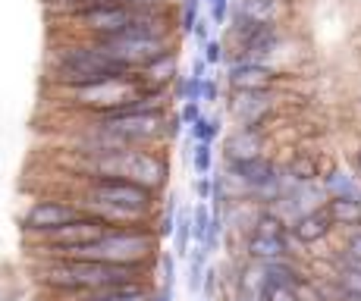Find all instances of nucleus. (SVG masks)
<instances>
[{
    "mask_svg": "<svg viewBox=\"0 0 361 301\" xmlns=\"http://www.w3.org/2000/svg\"><path fill=\"white\" fill-rule=\"evenodd\" d=\"M207 69H211V66H207L204 57H201V54H198L195 63H192V73H189V75H195V79H207Z\"/></svg>",
    "mask_w": 361,
    "mask_h": 301,
    "instance_id": "nucleus-29",
    "label": "nucleus"
},
{
    "mask_svg": "<svg viewBox=\"0 0 361 301\" xmlns=\"http://www.w3.org/2000/svg\"><path fill=\"white\" fill-rule=\"evenodd\" d=\"M324 195L330 198H343V201H361V182L352 176L349 170H330L324 176Z\"/></svg>",
    "mask_w": 361,
    "mask_h": 301,
    "instance_id": "nucleus-15",
    "label": "nucleus"
},
{
    "mask_svg": "<svg viewBox=\"0 0 361 301\" xmlns=\"http://www.w3.org/2000/svg\"><path fill=\"white\" fill-rule=\"evenodd\" d=\"M82 198L154 214V195H151L148 188L135 185V182H126V179H88L85 188H82Z\"/></svg>",
    "mask_w": 361,
    "mask_h": 301,
    "instance_id": "nucleus-5",
    "label": "nucleus"
},
{
    "mask_svg": "<svg viewBox=\"0 0 361 301\" xmlns=\"http://www.w3.org/2000/svg\"><path fill=\"white\" fill-rule=\"evenodd\" d=\"M176 75H179L176 73V51H166L157 60H151L148 66L138 69L135 79L145 91H170L173 82H176Z\"/></svg>",
    "mask_w": 361,
    "mask_h": 301,
    "instance_id": "nucleus-9",
    "label": "nucleus"
},
{
    "mask_svg": "<svg viewBox=\"0 0 361 301\" xmlns=\"http://www.w3.org/2000/svg\"><path fill=\"white\" fill-rule=\"evenodd\" d=\"M82 211L73 204V201H63V198H41V201H35V204L25 211L23 216V226H25V233L29 235H47L51 229H57V226H66L69 220H75Z\"/></svg>",
    "mask_w": 361,
    "mask_h": 301,
    "instance_id": "nucleus-8",
    "label": "nucleus"
},
{
    "mask_svg": "<svg viewBox=\"0 0 361 301\" xmlns=\"http://www.w3.org/2000/svg\"><path fill=\"white\" fill-rule=\"evenodd\" d=\"M343 301H358V298H343Z\"/></svg>",
    "mask_w": 361,
    "mask_h": 301,
    "instance_id": "nucleus-31",
    "label": "nucleus"
},
{
    "mask_svg": "<svg viewBox=\"0 0 361 301\" xmlns=\"http://www.w3.org/2000/svg\"><path fill=\"white\" fill-rule=\"evenodd\" d=\"M264 301H298V295H295V289H289V285H270Z\"/></svg>",
    "mask_w": 361,
    "mask_h": 301,
    "instance_id": "nucleus-27",
    "label": "nucleus"
},
{
    "mask_svg": "<svg viewBox=\"0 0 361 301\" xmlns=\"http://www.w3.org/2000/svg\"><path fill=\"white\" fill-rule=\"evenodd\" d=\"M261 157V132L258 129H235L226 138V164H239V160Z\"/></svg>",
    "mask_w": 361,
    "mask_h": 301,
    "instance_id": "nucleus-13",
    "label": "nucleus"
},
{
    "mask_svg": "<svg viewBox=\"0 0 361 301\" xmlns=\"http://www.w3.org/2000/svg\"><path fill=\"white\" fill-rule=\"evenodd\" d=\"M107 229L110 226L107 223H101L98 216L79 214L75 220H69L66 226H57V229H51L47 235H41L38 245H41V251H47L51 257H57V254H63V251H73V248H82V245L98 242Z\"/></svg>",
    "mask_w": 361,
    "mask_h": 301,
    "instance_id": "nucleus-7",
    "label": "nucleus"
},
{
    "mask_svg": "<svg viewBox=\"0 0 361 301\" xmlns=\"http://www.w3.org/2000/svg\"><path fill=\"white\" fill-rule=\"evenodd\" d=\"M204 113L201 110V104H192V101H185V104H179V110H176V120L183 123V129H192V125L198 123V116Z\"/></svg>",
    "mask_w": 361,
    "mask_h": 301,
    "instance_id": "nucleus-23",
    "label": "nucleus"
},
{
    "mask_svg": "<svg viewBox=\"0 0 361 301\" xmlns=\"http://www.w3.org/2000/svg\"><path fill=\"white\" fill-rule=\"evenodd\" d=\"M358 166H361V154H358Z\"/></svg>",
    "mask_w": 361,
    "mask_h": 301,
    "instance_id": "nucleus-32",
    "label": "nucleus"
},
{
    "mask_svg": "<svg viewBox=\"0 0 361 301\" xmlns=\"http://www.w3.org/2000/svg\"><path fill=\"white\" fill-rule=\"evenodd\" d=\"M327 214L333 220V226H361V201H343V198H330Z\"/></svg>",
    "mask_w": 361,
    "mask_h": 301,
    "instance_id": "nucleus-17",
    "label": "nucleus"
},
{
    "mask_svg": "<svg viewBox=\"0 0 361 301\" xmlns=\"http://www.w3.org/2000/svg\"><path fill=\"white\" fill-rule=\"evenodd\" d=\"M192 170H195V176H211L214 173V145L195 142V148H192Z\"/></svg>",
    "mask_w": 361,
    "mask_h": 301,
    "instance_id": "nucleus-21",
    "label": "nucleus"
},
{
    "mask_svg": "<svg viewBox=\"0 0 361 301\" xmlns=\"http://www.w3.org/2000/svg\"><path fill=\"white\" fill-rule=\"evenodd\" d=\"M211 19H207V16H201L198 19V23H195V29H192V35H195V41H198V47H204L207 44V41H211L214 38V35H211Z\"/></svg>",
    "mask_w": 361,
    "mask_h": 301,
    "instance_id": "nucleus-26",
    "label": "nucleus"
},
{
    "mask_svg": "<svg viewBox=\"0 0 361 301\" xmlns=\"http://www.w3.org/2000/svg\"><path fill=\"white\" fill-rule=\"evenodd\" d=\"M333 233V220L327 214V207H317V211L298 216V220L289 226V235L302 245H314V242H324L327 235Z\"/></svg>",
    "mask_w": 361,
    "mask_h": 301,
    "instance_id": "nucleus-11",
    "label": "nucleus"
},
{
    "mask_svg": "<svg viewBox=\"0 0 361 301\" xmlns=\"http://www.w3.org/2000/svg\"><path fill=\"white\" fill-rule=\"evenodd\" d=\"M170 166L161 151L148 148H126L114 154H101V157H88V176L85 179H126L135 185L148 188L157 195L166 185Z\"/></svg>",
    "mask_w": 361,
    "mask_h": 301,
    "instance_id": "nucleus-3",
    "label": "nucleus"
},
{
    "mask_svg": "<svg viewBox=\"0 0 361 301\" xmlns=\"http://www.w3.org/2000/svg\"><path fill=\"white\" fill-rule=\"evenodd\" d=\"M270 82H274V73L264 63L235 60L230 66V85L235 91H267Z\"/></svg>",
    "mask_w": 361,
    "mask_h": 301,
    "instance_id": "nucleus-12",
    "label": "nucleus"
},
{
    "mask_svg": "<svg viewBox=\"0 0 361 301\" xmlns=\"http://www.w3.org/2000/svg\"><path fill=\"white\" fill-rule=\"evenodd\" d=\"M217 135H220V116H207V113H201V116H198V123L189 129V138H192V142L214 145V142H217Z\"/></svg>",
    "mask_w": 361,
    "mask_h": 301,
    "instance_id": "nucleus-19",
    "label": "nucleus"
},
{
    "mask_svg": "<svg viewBox=\"0 0 361 301\" xmlns=\"http://www.w3.org/2000/svg\"><path fill=\"white\" fill-rule=\"evenodd\" d=\"M189 270H185V289L192 292V295H201V283H204V273H207V254L204 248H192L189 251Z\"/></svg>",
    "mask_w": 361,
    "mask_h": 301,
    "instance_id": "nucleus-18",
    "label": "nucleus"
},
{
    "mask_svg": "<svg viewBox=\"0 0 361 301\" xmlns=\"http://www.w3.org/2000/svg\"><path fill=\"white\" fill-rule=\"evenodd\" d=\"M267 273H264V264L248 261L245 270L239 273V298L242 301H264L267 298Z\"/></svg>",
    "mask_w": 361,
    "mask_h": 301,
    "instance_id": "nucleus-14",
    "label": "nucleus"
},
{
    "mask_svg": "<svg viewBox=\"0 0 361 301\" xmlns=\"http://www.w3.org/2000/svg\"><path fill=\"white\" fill-rule=\"evenodd\" d=\"M270 110V97L267 91H235L233 101V116L239 120L242 129H258L261 120Z\"/></svg>",
    "mask_w": 361,
    "mask_h": 301,
    "instance_id": "nucleus-10",
    "label": "nucleus"
},
{
    "mask_svg": "<svg viewBox=\"0 0 361 301\" xmlns=\"http://www.w3.org/2000/svg\"><path fill=\"white\" fill-rule=\"evenodd\" d=\"M258 4H274V0H258Z\"/></svg>",
    "mask_w": 361,
    "mask_h": 301,
    "instance_id": "nucleus-30",
    "label": "nucleus"
},
{
    "mask_svg": "<svg viewBox=\"0 0 361 301\" xmlns=\"http://www.w3.org/2000/svg\"><path fill=\"white\" fill-rule=\"evenodd\" d=\"M198 19H201V0H183V4H179V16H176L179 29L185 35H192Z\"/></svg>",
    "mask_w": 361,
    "mask_h": 301,
    "instance_id": "nucleus-22",
    "label": "nucleus"
},
{
    "mask_svg": "<svg viewBox=\"0 0 361 301\" xmlns=\"http://www.w3.org/2000/svg\"><path fill=\"white\" fill-rule=\"evenodd\" d=\"M324 301H327V298H324Z\"/></svg>",
    "mask_w": 361,
    "mask_h": 301,
    "instance_id": "nucleus-34",
    "label": "nucleus"
},
{
    "mask_svg": "<svg viewBox=\"0 0 361 301\" xmlns=\"http://www.w3.org/2000/svg\"><path fill=\"white\" fill-rule=\"evenodd\" d=\"M129 69H123L120 63L107 60L101 51H94L88 41H79V44H69L63 51H57L54 57V69L51 79L57 85H63L66 91L75 88H92L101 85V82H114V79H129Z\"/></svg>",
    "mask_w": 361,
    "mask_h": 301,
    "instance_id": "nucleus-4",
    "label": "nucleus"
},
{
    "mask_svg": "<svg viewBox=\"0 0 361 301\" xmlns=\"http://www.w3.org/2000/svg\"><path fill=\"white\" fill-rule=\"evenodd\" d=\"M201 57H204L207 66H217V63H224V41H217V38H211L204 47H201Z\"/></svg>",
    "mask_w": 361,
    "mask_h": 301,
    "instance_id": "nucleus-24",
    "label": "nucleus"
},
{
    "mask_svg": "<svg viewBox=\"0 0 361 301\" xmlns=\"http://www.w3.org/2000/svg\"><path fill=\"white\" fill-rule=\"evenodd\" d=\"M173 257H189L192 251V207H179L176 226H173Z\"/></svg>",
    "mask_w": 361,
    "mask_h": 301,
    "instance_id": "nucleus-16",
    "label": "nucleus"
},
{
    "mask_svg": "<svg viewBox=\"0 0 361 301\" xmlns=\"http://www.w3.org/2000/svg\"><path fill=\"white\" fill-rule=\"evenodd\" d=\"M151 267H120V264L98 261H69V257H51L38 267V276L47 289L57 295H92V292L110 289L123 283H142L148 279Z\"/></svg>",
    "mask_w": 361,
    "mask_h": 301,
    "instance_id": "nucleus-1",
    "label": "nucleus"
},
{
    "mask_svg": "<svg viewBox=\"0 0 361 301\" xmlns=\"http://www.w3.org/2000/svg\"><path fill=\"white\" fill-rule=\"evenodd\" d=\"M195 198L201 204H211L214 198V173L211 176H195Z\"/></svg>",
    "mask_w": 361,
    "mask_h": 301,
    "instance_id": "nucleus-25",
    "label": "nucleus"
},
{
    "mask_svg": "<svg viewBox=\"0 0 361 301\" xmlns=\"http://www.w3.org/2000/svg\"><path fill=\"white\" fill-rule=\"evenodd\" d=\"M198 301H204V298H198Z\"/></svg>",
    "mask_w": 361,
    "mask_h": 301,
    "instance_id": "nucleus-33",
    "label": "nucleus"
},
{
    "mask_svg": "<svg viewBox=\"0 0 361 301\" xmlns=\"http://www.w3.org/2000/svg\"><path fill=\"white\" fill-rule=\"evenodd\" d=\"M161 254V239H157L154 226H126L114 229L101 235L98 242L82 245V248L63 251L57 257H69V261H98V264H120V267H151Z\"/></svg>",
    "mask_w": 361,
    "mask_h": 301,
    "instance_id": "nucleus-2",
    "label": "nucleus"
},
{
    "mask_svg": "<svg viewBox=\"0 0 361 301\" xmlns=\"http://www.w3.org/2000/svg\"><path fill=\"white\" fill-rule=\"evenodd\" d=\"M289 226L280 220L276 214H261L258 223H255V233L248 235V261H258V264H267V261H283L289 257Z\"/></svg>",
    "mask_w": 361,
    "mask_h": 301,
    "instance_id": "nucleus-6",
    "label": "nucleus"
},
{
    "mask_svg": "<svg viewBox=\"0 0 361 301\" xmlns=\"http://www.w3.org/2000/svg\"><path fill=\"white\" fill-rule=\"evenodd\" d=\"M207 233H211V204H198L192 207V242L204 245Z\"/></svg>",
    "mask_w": 361,
    "mask_h": 301,
    "instance_id": "nucleus-20",
    "label": "nucleus"
},
{
    "mask_svg": "<svg viewBox=\"0 0 361 301\" xmlns=\"http://www.w3.org/2000/svg\"><path fill=\"white\" fill-rule=\"evenodd\" d=\"M217 94H220V88H217V82L207 75L204 82H201V107H207V104H214L217 101Z\"/></svg>",
    "mask_w": 361,
    "mask_h": 301,
    "instance_id": "nucleus-28",
    "label": "nucleus"
}]
</instances>
